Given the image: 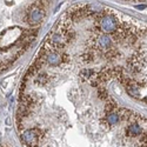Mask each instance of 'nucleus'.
Segmentation results:
<instances>
[{"instance_id": "f257e3e1", "label": "nucleus", "mask_w": 147, "mask_h": 147, "mask_svg": "<svg viewBox=\"0 0 147 147\" xmlns=\"http://www.w3.org/2000/svg\"><path fill=\"white\" fill-rule=\"evenodd\" d=\"M51 5L52 0H0V72L35 40Z\"/></svg>"}, {"instance_id": "7ed1b4c3", "label": "nucleus", "mask_w": 147, "mask_h": 147, "mask_svg": "<svg viewBox=\"0 0 147 147\" xmlns=\"http://www.w3.org/2000/svg\"><path fill=\"white\" fill-rule=\"evenodd\" d=\"M119 1H125V3H133V4H144L146 0H119Z\"/></svg>"}, {"instance_id": "f03ea898", "label": "nucleus", "mask_w": 147, "mask_h": 147, "mask_svg": "<svg viewBox=\"0 0 147 147\" xmlns=\"http://www.w3.org/2000/svg\"><path fill=\"white\" fill-rule=\"evenodd\" d=\"M21 140L27 147H37L40 141V135L34 128H22Z\"/></svg>"}]
</instances>
